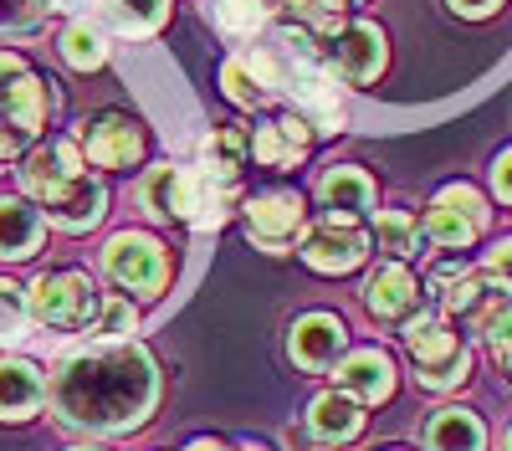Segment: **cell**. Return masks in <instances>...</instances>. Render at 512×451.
Wrapping results in <instances>:
<instances>
[{
	"mask_svg": "<svg viewBox=\"0 0 512 451\" xmlns=\"http://www.w3.org/2000/svg\"><path fill=\"white\" fill-rule=\"evenodd\" d=\"M364 303H369L374 318H410V313H420V282L405 262H390L369 277Z\"/></svg>",
	"mask_w": 512,
	"mask_h": 451,
	"instance_id": "15",
	"label": "cell"
},
{
	"mask_svg": "<svg viewBox=\"0 0 512 451\" xmlns=\"http://www.w3.org/2000/svg\"><path fill=\"white\" fill-rule=\"evenodd\" d=\"M159 405V369L128 339H98L57 364L52 410L57 421L88 436H123L149 421Z\"/></svg>",
	"mask_w": 512,
	"mask_h": 451,
	"instance_id": "1",
	"label": "cell"
},
{
	"mask_svg": "<svg viewBox=\"0 0 512 451\" xmlns=\"http://www.w3.org/2000/svg\"><path fill=\"white\" fill-rule=\"evenodd\" d=\"M31 323H36V313H31V293H21L16 282L0 277V349H11V344L31 339Z\"/></svg>",
	"mask_w": 512,
	"mask_h": 451,
	"instance_id": "26",
	"label": "cell"
},
{
	"mask_svg": "<svg viewBox=\"0 0 512 451\" xmlns=\"http://www.w3.org/2000/svg\"><path fill=\"white\" fill-rule=\"evenodd\" d=\"M169 21V0H98V26L139 41Z\"/></svg>",
	"mask_w": 512,
	"mask_h": 451,
	"instance_id": "21",
	"label": "cell"
},
{
	"mask_svg": "<svg viewBox=\"0 0 512 451\" xmlns=\"http://www.w3.org/2000/svg\"><path fill=\"white\" fill-rule=\"evenodd\" d=\"M308 431L323 441V446H344L364 431V405L344 390H323L313 405H308Z\"/></svg>",
	"mask_w": 512,
	"mask_h": 451,
	"instance_id": "18",
	"label": "cell"
},
{
	"mask_svg": "<svg viewBox=\"0 0 512 451\" xmlns=\"http://www.w3.org/2000/svg\"><path fill=\"white\" fill-rule=\"evenodd\" d=\"M246 149H251V144H246L241 129H210V134L200 139V170L216 175V180H236Z\"/></svg>",
	"mask_w": 512,
	"mask_h": 451,
	"instance_id": "24",
	"label": "cell"
},
{
	"mask_svg": "<svg viewBox=\"0 0 512 451\" xmlns=\"http://www.w3.org/2000/svg\"><path fill=\"white\" fill-rule=\"evenodd\" d=\"M134 328H139V313H134V303L108 298V303H98V318L88 323V334H93V339H128Z\"/></svg>",
	"mask_w": 512,
	"mask_h": 451,
	"instance_id": "31",
	"label": "cell"
},
{
	"mask_svg": "<svg viewBox=\"0 0 512 451\" xmlns=\"http://www.w3.org/2000/svg\"><path fill=\"white\" fill-rule=\"evenodd\" d=\"M41 6H57V11H77V6H88V0H41Z\"/></svg>",
	"mask_w": 512,
	"mask_h": 451,
	"instance_id": "42",
	"label": "cell"
},
{
	"mask_svg": "<svg viewBox=\"0 0 512 451\" xmlns=\"http://www.w3.org/2000/svg\"><path fill=\"white\" fill-rule=\"evenodd\" d=\"M466 375H472V349L461 344V349H456V354H451L446 364H431V369H420V385H425V390H456V385H461Z\"/></svg>",
	"mask_w": 512,
	"mask_h": 451,
	"instance_id": "33",
	"label": "cell"
},
{
	"mask_svg": "<svg viewBox=\"0 0 512 451\" xmlns=\"http://www.w3.org/2000/svg\"><path fill=\"white\" fill-rule=\"evenodd\" d=\"M405 344H410V354H415L420 369L446 364V359L461 349V339L451 334V323L436 318V313H410V318H405Z\"/></svg>",
	"mask_w": 512,
	"mask_h": 451,
	"instance_id": "22",
	"label": "cell"
},
{
	"mask_svg": "<svg viewBox=\"0 0 512 451\" xmlns=\"http://www.w3.org/2000/svg\"><path fill=\"white\" fill-rule=\"evenodd\" d=\"M497 298H512L507 287L492 277V272H461L446 293H441V303H446V313H466V318H477L482 308H492Z\"/></svg>",
	"mask_w": 512,
	"mask_h": 451,
	"instance_id": "23",
	"label": "cell"
},
{
	"mask_svg": "<svg viewBox=\"0 0 512 451\" xmlns=\"http://www.w3.org/2000/svg\"><path fill=\"white\" fill-rule=\"evenodd\" d=\"M492 349H497V364H502V369H507V375H512V334H507V339H497Z\"/></svg>",
	"mask_w": 512,
	"mask_h": 451,
	"instance_id": "40",
	"label": "cell"
},
{
	"mask_svg": "<svg viewBox=\"0 0 512 451\" xmlns=\"http://www.w3.org/2000/svg\"><path fill=\"white\" fill-rule=\"evenodd\" d=\"M103 272H108V282L123 287V293L159 298L164 282H169V252H164V241H154L144 231H118L103 246Z\"/></svg>",
	"mask_w": 512,
	"mask_h": 451,
	"instance_id": "2",
	"label": "cell"
},
{
	"mask_svg": "<svg viewBox=\"0 0 512 451\" xmlns=\"http://www.w3.org/2000/svg\"><path fill=\"white\" fill-rule=\"evenodd\" d=\"M77 451H103V446H77Z\"/></svg>",
	"mask_w": 512,
	"mask_h": 451,
	"instance_id": "43",
	"label": "cell"
},
{
	"mask_svg": "<svg viewBox=\"0 0 512 451\" xmlns=\"http://www.w3.org/2000/svg\"><path fill=\"white\" fill-rule=\"evenodd\" d=\"M507 451H512V431H507Z\"/></svg>",
	"mask_w": 512,
	"mask_h": 451,
	"instance_id": "44",
	"label": "cell"
},
{
	"mask_svg": "<svg viewBox=\"0 0 512 451\" xmlns=\"http://www.w3.org/2000/svg\"><path fill=\"white\" fill-rule=\"evenodd\" d=\"M216 26L226 36H256L267 26V0H216Z\"/></svg>",
	"mask_w": 512,
	"mask_h": 451,
	"instance_id": "30",
	"label": "cell"
},
{
	"mask_svg": "<svg viewBox=\"0 0 512 451\" xmlns=\"http://www.w3.org/2000/svg\"><path fill=\"white\" fill-rule=\"evenodd\" d=\"M364 257H369V236H364L359 221L328 216V221H318V226L303 231V262H308L313 272L338 277V272L364 267Z\"/></svg>",
	"mask_w": 512,
	"mask_h": 451,
	"instance_id": "5",
	"label": "cell"
},
{
	"mask_svg": "<svg viewBox=\"0 0 512 451\" xmlns=\"http://www.w3.org/2000/svg\"><path fill=\"white\" fill-rule=\"evenodd\" d=\"M221 88H226V98L241 103V108H267V98H272V88L246 67V57H231V62L221 67Z\"/></svg>",
	"mask_w": 512,
	"mask_h": 451,
	"instance_id": "29",
	"label": "cell"
},
{
	"mask_svg": "<svg viewBox=\"0 0 512 451\" xmlns=\"http://www.w3.org/2000/svg\"><path fill=\"white\" fill-rule=\"evenodd\" d=\"M21 144H26V134L11 129V123H0V164H11V159L21 154Z\"/></svg>",
	"mask_w": 512,
	"mask_h": 451,
	"instance_id": "38",
	"label": "cell"
},
{
	"mask_svg": "<svg viewBox=\"0 0 512 451\" xmlns=\"http://www.w3.org/2000/svg\"><path fill=\"white\" fill-rule=\"evenodd\" d=\"M175 190H180V164H154L139 180V205L159 221H175Z\"/></svg>",
	"mask_w": 512,
	"mask_h": 451,
	"instance_id": "28",
	"label": "cell"
},
{
	"mask_svg": "<svg viewBox=\"0 0 512 451\" xmlns=\"http://www.w3.org/2000/svg\"><path fill=\"white\" fill-rule=\"evenodd\" d=\"M333 380L359 405H379V400L395 395V364H390V354H379V349H354V354H344L333 364Z\"/></svg>",
	"mask_w": 512,
	"mask_h": 451,
	"instance_id": "12",
	"label": "cell"
},
{
	"mask_svg": "<svg viewBox=\"0 0 512 451\" xmlns=\"http://www.w3.org/2000/svg\"><path fill=\"white\" fill-rule=\"evenodd\" d=\"M41 0H0V36H26L41 26Z\"/></svg>",
	"mask_w": 512,
	"mask_h": 451,
	"instance_id": "34",
	"label": "cell"
},
{
	"mask_svg": "<svg viewBox=\"0 0 512 451\" xmlns=\"http://www.w3.org/2000/svg\"><path fill=\"white\" fill-rule=\"evenodd\" d=\"M103 211H108V190H103V180H93V175H77L57 200H47V216H52V226H62V231H93V226L103 221Z\"/></svg>",
	"mask_w": 512,
	"mask_h": 451,
	"instance_id": "17",
	"label": "cell"
},
{
	"mask_svg": "<svg viewBox=\"0 0 512 451\" xmlns=\"http://www.w3.org/2000/svg\"><path fill=\"white\" fill-rule=\"evenodd\" d=\"M0 123L21 129L26 139H36L41 123H47V88H41V77L11 52H0Z\"/></svg>",
	"mask_w": 512,
	"mask_h": 451,
	"instance_id": "6",
	"label": "cell"
},
{
	"mask_svg": "<svg viewBox=\"0 0 512 451\" xmlns=\"http://www.w3.org/2000/svg\"><path fill=\"white\" fill-rule=\"evenodd\" d=\"M62 57L77 67V72H98L103 62H108V36H103V26H93V21H72L67 31H62Z\"/></svg>",
	"mask_w": 512,
	"mask_h": 451,
	"instance_id": "25",
	"label": "cell"
},
{
	"mask_svg": "<svg viewBox=\"0 0 512 451\" xmlns=\"http://www.w3.org/2000/svg\"><path fill=\"white\" fill-rule=\"evenodd\" d=\"M461 272H466L461 262H436V267H431V287H436V293H446V287H451Z\"/></svg>",
	"mask_w": 512,
	"mask_h": 451,
	"instance_id": "39",
	"label": "cell"
},
{
	"mask_svg": "<svg viewBox=\"0 0 512 451\" xmlns=\"http://www.w3.org/2000/svg\"><path fill=\"white\" fill-rule=\"evenodd\" d=\"M492 190H497V200H507V205H512V149H507V154H497V170H492Z\"/></svg>",
	"mask_w": 512,
	"mask_h": 451,
	"instance_id": "36",
	"label": "cell"
},
{
	"mask_svg": "<svg viewBox=\"0 0 512 451\" xmlns=\"http://www.w3.org/2000/svg\"><path fill=\"white\" fill-rule=\"evenodd\" d=\"M308 144H313V134H308V123L297 113L272 118V123H262V129L251 134V154L262 159L267 170H292V164H303Z\"/></svg>",
	"mask_w": 512,
	"mask_h": 451,
	"instance_id": "13",
	"label": "cell"
},
{
	"mask_svg": "<svg viewBox=\"0 0 512 451\" xmlns=\"http://www.w3.org/2000/svg\"><path fill=\"white\" fill-rule=\"evenodd\" d=\"M487 272H492V277H497V282L507 287V293H512V236L492 246V257H487Z\"/></svg>",
	"mask_w": 512,
	"mask_h": 451,
	"instance_id": "35",
	"label": "cell"
},
{
	"mask_svg": "<svg viewBox=\"0 0 512 451\" xmlns=\"http://www.w3.org/2000/svg\"><path fill=\"white\" fill-rule=\"evenodd\" d=\"M374 231H379V246L390 252L395 262H410L415 252H420V221L410 216V211H379V221H374Z\"/></svg>",
	"mask_w": 512,
	"mask_h": 451,
	"instance_id": "27",
	"label": "cell"
},
{
	"mask_svg": "<svg viewBox=\"0 0 512 451\" xmlns=\"http://www.w3.org/2000/svg\"><path fill=\"white\" fill-rule=\"evenodd\" d=\"M287 6H292L297 21H308V31L333 36V31H344V6L349 0H287Z\"/></svg>",
	"mask_w": 512,
	"mask_h": 451,
	"instance_id": "32",
	"label": "cell"
},
{
	"mask_svg": "<svg viewBox=\"0 0 512 451\" xmlns=\"http://www.w3.org/2000/svg\"><path fill=\"white\" fill-rule=\"evenodd\" d=\"M31 313L47 328H88L98 318V293L82 272H47L31 282Z\"/></svg>",
	"mask_w": 512,
	"mask_h": 451,
	"instance_id": "4",
	"label": "cell"
},
{
	"mask_svg": "<svg viewBox=\"0 0 512 451\" xmlns=\"http://www.w3.org/2000/svg\"><path fill=\"white\" fill-rule=\"evenodd\" d=\"M425 451H487V426L461 405H446L425 421Z\"/></svg>",
	"mask_w": 512,
	"mask_h": 451,
	"instance_id": "20",
	"label": "cell"
},
{
	"mask_svg": "<svg viewBox=\"0 0 512 451\" xmlns=\"http://www.w3.org/2000/svg\"><path fill=\"white\" fill-rule=\"evenodd\" d=\"M47 400V380L26 359H0V421H26Z\"/></svg>",
	"mask_w": 512,
	"mask_h": 451,
	"instance_id": "19",
	"label": "cell"
},
{
	"mask_svg": "<svg viewBox=\"0 0 512 451\" xmlns=\"http://www.w3.org/2000/svg\"><path fill=\"white\" fill-rule=\"evenodd\" d=\"M77 175H88V170H82V149L72 139H47V144H36L21 159V190L31 200H41V205L57 200Z\"/></svg>",
	"mask_w": 512,
	"mask_h": 451,
	"instance_id": "9",
	"label": "cell"
},
{
	"mask_svg": "<svg viewBox=\"0 0 512 451\" xmlns=\"http://www.w3.org/2000/svg\"><path fill=\"white\" fill-rule=\"evenodd\" d=\"M246 236L267 252H282L292 236H303V195L297 190H262L246 200Z\"/></svg>",
	"mask_w": 512,
	"mask_h": 451,
	"instance_id": "10",
	"label": "cell"
},
{
	"mask_svg": "<svg viewBox=\"0 0 512 451\" xmlns=\"http://www.w3.org/2000/svg\"><path fill=\"white\" fill-rule=\"evenodd\" d=\"M482 226H487V200H482V190H472V185H446V190L431 200L425 221H420L425 241L446 246V252L472 246V241L482 236Z\"/></svg>",
	"mask_w": 512,
	"mask_h": 451,
	"instance_id": "3",
	"label": "cell"
},
{
	"mask_svg": "<svg viewBox=\"0 0 512 451\" xmlns=\"http://www.w3.org/2000/svg\"><path fill=\"white\" fill-rule=\"evenodd\" d=\"M323 57L338 82H374L384 72V31L374 21H349L344 31L328 36Z\"/></svg>",
	"mask_w": 512,
	"mask_h": 451,
	"instance_id": "8",
	"label": "cell"
},
{
	"mask_svg": "<svg viewBox=\"0 0 512 451\" xmlns=\"http://www.w3.org/2000/svg\"><path fill=\"white\" fill-rule=\"evenodd\" d=\"M446 6L456 11V16H472V21H482V16H492L502 0H446Z\"/></svg>",
	"mask_w": 512,
	"mask_h": 451,
	"instance_id": "37",
	"label": "cell"
},
{
	"mask_svg": "<svg viewBox=\"0 0 512 451\" xmlns=\"http://www.w3.org/2000/svg\"><path fill=\"white\" fill-rule=\"evenodd\" d=\"M390 451H400V446H390Z\"/></svg>",
	"mask_w": 512,
	"mask_h": 451,
	"instance_id": "45",
	"label": "cell"
},
{
	"mask_svg": "<svg viewBox=\"0 0 512 451\" xmlns=\"http://www.w3.org/2000/svg\"><path fill=\"white\" fill-rule=\"evenodd\" d=\"M82 159H93L98 170H128L144 159V129L128 113H98L82 123Z\"/></svg>",
	"mask_w": 512,
	"mask_h": 451,
	"instance_id": "7",
	"label": "cell"
},
{
	"mask_svg": "<svg viewBox=\"0 0 512 451\" xmlns=\"http://www.w3.org/2000/svg\"><path fill=\"white\" fill-rule=\"evenodd\" d=\"M185 451H231L226 441H216V436H200V441H190Z\"/></svg>",
	"mask_w": 512,
	"mask_h": 451,
	"instance_id": "41",
	"label": "cell"
},
{
	"mask_svg": "<svg viewBox=\"0 0 512 451\" xmlns=\"http://www.w3.org/2000/svg\"><path fill=\"white\" fill-rule=\"evenodd\" d=\"M344 344H349V334H344V318H333V313H303L292 323V339H287V349H292V364L297 369H333L338 359H344Z\"/></svg>",
	"mask_w": 512,
	"mask_h": 451,
	"instance_id": "11",
	"label": "cell"
},
{
	"mask_svg": "<svg viewBox=\"0 0 512 451\" xmlns=\"http://www.w3.org/2000/svg\"><path fill=\"white\" fill-rule=\"evenodd\" d=\"M318 200L328 216L359 221L364 211H374V180L359 170V164H333V170L318 180Z\"/></svg>",
	"mask_w": 512,
	"mask_h": 451,
	"instance_id": "16",
	"label": "cell"
},
{
	"mask_svg": "<svg viewBox=\"0 0 512 451\" xmlns=\"http://www.w3.org/2000/svg\"><path fill=\"white\" fill-rule=\"evenodd\" d=\"M41 241H47V216L36 211L31 200H0V257L6 262H26L41 252Z\"/></svg>",
	"mask_w": 512,
	"mask_h": 451,
	"instance_id": "14",
	"label": "cell"
}]
</instances>
